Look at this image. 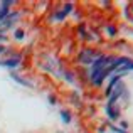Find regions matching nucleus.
Instances as JSON below:
<instances>
[{
    "label": "nucleus",
    "instance_id": "f257e3e1",
    "mask_svg": "<svg viewBox=\"0 0 133 133\" xmlns=\"http://www.w3.org/2000/svg\"><path fill=\"white\" fill-rule=\"evenodd\" d=\"M110 62H113V59L108 57V56H99V57L93 62V69H91V78H93V81L110 66Z\"/></svg>",
    "mask_w": 133,
    "mask_h": 133
},
{
    "label": "nucleus",
    "instance_id": "f03ea898",
    "mask_svg": "<svg viewBox=\"0 0 133 133\" xmlns=\"http://www.w3.org/2000/svg\"><path fill=\"white\" fill-rule=\"evenodd\" d=\"M20 62H22V56L15 54L9 59H2V61H0V66H3V68H17Z\"/></svg>",
    "mask_w": 133,
    "mask_h": 133
},
{
    "label": "nucleus",
    "instance_id": "7ed1b4c3",
    "mask_svg": "<svg viewBox=\"0 0 133 133\" xmlns=\"http://www.w3.org/2000/svg\"><path fill=\"white\" fill-rule=\"evenodd\" d=\"M94 59H96V56H94V52L91 51V49H84V51L79 54V61L84 62V64H93Z\"/></svg>",
    "mask_w": 133,
    "mask_h": 133
},
{
    "label": "nucleus",
    "instance_id": "20e7f679",
    "mask_svg": "<svg viewBox=\"0 0 133 133\" xmlns=\"http://www.w3.org/2000/svg\"><path fill=\"white\" fill-rule=\"evenodd\" d=\"M14 5V2L12 0H7V2H0V24L3 22V20L9 17V7H12Z\"/></svg>",
    "mask_w": 133,
    "mask_h": 133
},
{
    "label": "nucleus",
    "instance_id": "39448f33",
    "mask_svg": "<svg viewBox=\"0 0 133 133\" xmlns=\"http://www.w3.org/2000/svg\"><path fill=\"white\" fill-rule=\"evenodd\" d=\"M10 78H12V79H14V81H15V83H19V84L25 86V88H34V83H30L29 79H24L22 76L15 74V72H12V74H10Z\"/></svg>",
    "mask_w": 133,
    "mask_h": 133
},
{
    "label": "nucleus",
    "instance_id": "423d86ee",
    "mask_svg": "<svg viewBox=\"0 0 133 133\" xmlns=\"http://www.w3.org/2000/svg\"><path fill=\"white\" fill-rule=\"evenodd\" d=\"M17 19H19V14H17V12H12V14H9V17H7V19L0 24V25H3V29H9V27L12 25Z\"/></svg>",
    "mask_w": 133,
    "mask_h": 133
},
{
    "label": "nucleus",
    "instance_id": "0eeeda50",
    "mask_svg": "<svg viewBox=\"0 0 133 133\" xmlns=\"http://www.w3.org/2000/svg\"><path fill=\"white\" fill-rule=\"evenodd\" d=\"M106 111L110 115V120H118L120 118V111L115 108V104H106Z\"/></svg>",
    "mask_w": 133,
    "mask_h": 133
},
{
    "label": "nucleus",
    "instance_id": "6e6552de",
    "mask_svg": "<svg viewBox=\"0 0 133 133\" xmlns=\"http://www.w3.org/2000/svg\"><path fill=\"white\" fill-rule=\"evenodd\" d=\"M71 10H72V3H66L64 9H62L59 14H56V19H57V20H62V19H64V17L68 15L69 12H71Z\"/></svg>",
    "mask_w": 133,
    "mask_h": 133
},
{
    "label": "nucleus",
    "instance_id": "1a4fd4ad",
    "mask_svg": "<svg viewBox=\"0 0 133 133\" xmlns=\"http://www.w3.org/2000/svg\"><path fill=\"white\" fill-rule=\"evenodd\" d=\"M120 78H121L120 74H115L113 78H111L110 84H108V88H106V93H108V96H110V93H111V91H113V88H115V86L118 84V81H120Z\"/></svg>",
    "mask_w": 133,
    "mask_h": 133
},
{
    "label": "nucleus",
    "instance_id": "9d476101",
    "mask_svg": "<svg viewBox=\"0 0 133 133\" xmlns=\"http://www.w3.org/2000/svg\"><path fill=\"white\" fill-rule=\"evenodd\" d=\"M61 118H62V123H64V125L71 123V113H69L68 110H62L61 111Z\"/></svg>",
    "mask_w": 133,
    "mask_h": 133
},
{
    "label": "nucleus",
    "instance_id": "9b49d317",
    "mask_svg": "<svg viewBox=\"0 0 133 133\" xmlns=\"http://www.w3.org/2000/svg\"><path fill=\"white\" fill-rule=\"evenodd\" d=\"M14 36H15V39H24V36H25V32H24V30L22 29H15V30H14Z\"/></svg>",
    "mask_w": 133,
    "mask_h": 133
},
{
    "label": "nucleus",
    "instance_id": "f8f14e48",
    "mask_svg": "<svg viewBox=\"0 0 133 133\" xmlns=\"http://www.w3.org/2000/svg\"><path fill=\"white\" fill-rule=\"evenodd\" d=\"M110 128H111L113 131H116V133H127V131L123 130V128H116V127H110Z\"/></svg>",
    "mask_w": 133,
    "mask_h": 133
},
{
    "label": "nucleus",
    "instance_id": "ddd939ff",
    "mask_svg": "<svg viewBox=\"0 0 133 133\" xmlns=\"http://www.w3.org/2000/svg\"><path fill=\"white\" fill-rule=\"evenodd\" d=\"M108 34H110V36H115V34H116V29H115V27H108Z\"/></svg>",
    "mask_w": 133,
    "mask_h": 133
},
{
    "label": "nucleus",
    "instance_id": "4468645a",
    "mask_svg": "<svg viewBox=\"0 0 133 133\" xmlns=\"http://www.w3.org/2000/svg\"><path fill=\"white\" fill-rule=\"evenodd\" d=\"M49 103L54 104V103H56V98H54V96H49Z\"/></svg>",
    "mask_w": 133,
    "mask_h": 133
},
{
    "label": "nucleus",
    "instance_id": "2eb2a0df",
    "mask_svg": "<svg viewBox=\"0 0 133 133\" xmlns=\"http://www.w3.org/2000/svg\"><path fill=\"white\" fill-rule=\"evenodd\" d=\"M2 52H5V47H3V45H0V54H2Z\"/></svg>",
    "mask_w": 133,
    "mask_h": 133
},
{
    "label": "nucleus",
    "instance_id": "dca6fc26",
    "mask_svg": "<svg viewBox=\"0 0 133 133\" xmlns=\"http://www.w3.org/2000/svg\"><path fill=\"white\" fill-rule=\"evenodd\" d=\"M0 41H2V42L5 41V36H3V34H0Z\"/></svg>",
    "mask_w": 133,
    "mask_h": 133
}]
</instances>
